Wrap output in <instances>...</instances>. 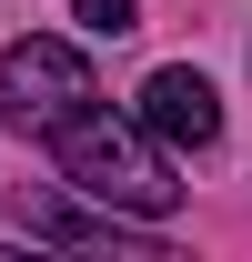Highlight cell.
Segmentation results:
<instances>
[{"instance_id":"cell-3","label":"cell","mask_w":252,"mask_h":262,"mask_svg":"<svg viewBox=\"0 0 252 262\" xmlns=\"http://www.w3.org/2000/svg\"><path fill=\"white\" fill-rule=\"evenodd\" d=\"M141 121H152V141L161 151H212L222 141V101H212V81H202V71H152V81H141Z\"/></svg>"},{"instance_id":"cell-4","label":"cell","mask_w":252,"mask_h":262,"mask_svg":"<svg viewBox=\"0 0 252 262\" xmlns=\"http://www.w3.org/2000/svg\"><path fill=\"white\" fill-rule=\"evenodd\" d=\"M81 31H91V40H121V31H141V0H81Z\"/></svg>"},{"instance_id":"cell-2","label":"cell","mask_w":252,"mask_h":262,"mask_svg":"<svg viewBox=\"0 0 252 262\" xmlns=\"http://www.w3.org/2000/svg\"><path fill=\"white\" fill-rule=\"evenodd\" d=\"M91 61L71 51V40H51V31H31V40H10L0 51V121L10 131H61L71 111H91Z\"/></svg>"},{"instance_id":"cell-1","label":"cell","mask_w":252,"mask_h":262,"mask_svg":"<svg viewBox=\"0 0 252 262\" xmlns=\"http://www.w3.org/2000/svg\"><path fill=\"white\" fill-rule=\"evenodd\" d=\"M51 151H61L71 192H91L101 212H131V222H161V212L182 202V182H172V162H161L152 121H111V111H71V121L51 131Z\"/></svg>"}]
</instances>
